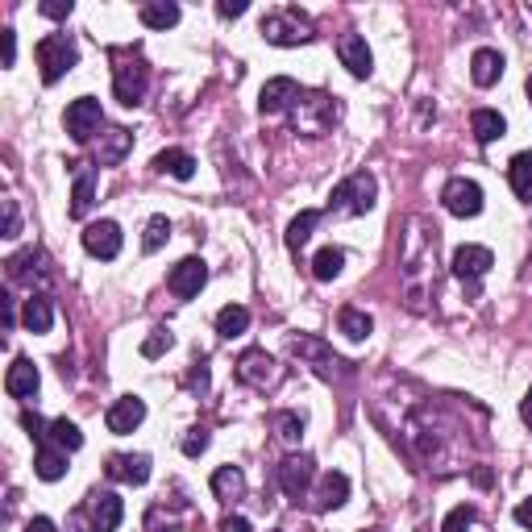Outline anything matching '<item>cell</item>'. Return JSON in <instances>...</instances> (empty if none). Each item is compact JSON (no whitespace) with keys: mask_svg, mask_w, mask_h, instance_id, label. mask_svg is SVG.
<instances>
[{"mask_svg":"<svg viewBox=\"0 0 532 532\" xmlns=\"http://www.w3.org/2000/svg\"><path fill=\"white\" fill-rule=\"evenodd\" d=\"M374 196H379L374 175L358 171V175H349V179H341V184L333 187V196H329V212H337V217H362V212L374 208Z\"/></svg>","mask_w":532,"mask_h":532,"instance_id":"obj_1","label":"cell"},{"mask_svg":"<svg viewBox=\"0 0 532 532\" xmlns=\"http://www.w3.org/2000/svg\"><path fill=\"white\" fill-rule=\"evenodd\" d=\"M33 55H38V67H42L46 84H59V79L79 63V46H76V38H67V33H46Z\"/></svg>","mask_w":532,"mask_h":532,"instance_id":"obj_2","label":"cell"},{"mask_svg":"<svg viewBox=\"0 0 532 532\" xmlns=\"http://www.w3.org/2000/svg\"><path fill=\"white\" fill-rule=\"evenodd\" d=\"M262 38L271 46H300V42H312V22H308L300 9H275L262 17Z\"/></svg>","mask_w":532,"mask_h":532,"instance_id":"obj_3","label":"cell"},{"mask_svg":"<svg viewBox=\"0 0 532 532\" xmlns=\"http://www.w3.org/2000/svg\"><path fill=\"white\" fill-rule=\"evenodd\" d=\"M67 133H71V141H79V146H87V141L100 133V125H104V113H100V100L96 96H79L67 104V117H63Z\"/></svg>","mask_w":532,"mask_h":532,"instance_id":"obj_4","label":"cell"},{"mask_svg":"<svg viewBox=\"0 0 532 532\" xmlns=\"http://www.w3.org/2000/svg\"><path fill=\"white\" fill-rule=\"evenodd\" d=\"M146 87H150V71H146V63L133 59V63H117V67H113V96H117L125 109L141 104Z\"/></svg>","mask_w":532,"mask_h":532,"instance_id":"obj_5","label":"cell"},{"mask_svg":"<svg viewBox=\"0 0 532 532\" xmlns=\"http://www.w3.org/2000/svg\"><path fill=\"white\" fill-rule=\"evenodd\" d=\"M287 349H292L295 358L316 362V370H320L325 379H333V374H346V366H349V362H341V358H337V354L325 346V341H320V337H308V333L287 337Z\"/></svg>","mask_w":532,"mask_h":532,"instance_id":"obj_6","label":"cell"},{"mask_svg":"<svg viewBox=\"0 0 532 532\" xmlns=\"http://www.w3.org/2000/svg\"><path fill=\"white\" fill-rule=\"evenodd\" d=\"M275 478H279V487L283 495H292V500H300L308 487H312V478H316V462L308 454H292V457H283L279 470H275Z\"/></svg>","mask_w":532,"mask_h":532,"instance_id":"obj_7","label":"cell"},{"mask_svg":"<svg viewBox=\"0 0 532 532\" xmlns=\"http://www.w3.org/2000/svg\"><path fill=\"white\" fill-rule=\"evenodd\" d=\"M304 100V87L295 84V79H287V76H279V79H271V84L262 87V96H258V109H262V117H279V113H287V109H295Z\"/></svg>","mask_w":532,"mask_h":532,"instance_id":"obj_8","label":"cell"},{"mask_svg":"<svg viewBox=\"0 0 532 532\" xmlns=\"http://www.w3.org/2000/svg\"><path fill=\"white\" fill-rule=\"evenodd\" d=\"M238 379L258 387V392H266V387L279 383V366H275V358L266 354V349H246L241 362H238Z\"/></svg>","mask_w":532,"mask_h":532,"instance_id":"obj_9","label":"cell"},{"mask_svg":"<svg viewBox=\"0 0 532 532\" xmlns=\"http://www.w3.org/2000/svg\"><path fill=\"white\" fill-rule=\"evenodd\" d=\"M441 200H446V208L454 217H478V212H482V187H478L474 179H462V175L449 179Z\"/></svg>","mask_w":532,"mask_h":532,"instance_id":"obj_10","label":"cell"},{"mask_svg":"<svg viewBox=\"0 0 532 532\" xmlns=\"http://www.w3.org/2000/svg\"><path fill=\"white\" fill-rule=\"evenodd\" d=\"M84 250L100 262H113L121 254V225L117 221H92L84 229Z\"/></svg>","mask_w":532,"mask_h":532,"instance_id":"obj_11","label":"cell"},{"mask_svg":"<svg viewBox=\"0 0 532 532\" xmlns=\"http://www.w3.org/2000/svg\"><path fill=\"white\" fill-rule=\"evenodd\" d=\"M337 55H341V67H346L354 79H366L370 71H374V55H370V46H366L362 33H341Z\"/></svg>","mask_w":532,"mask_h":532,"instance_id":"obj_12","label":"cell"},{"mask_svg":"<svg viewBox=\"0 0 532 532\" xmlns=\"http://www.w3.org/2000/svg\"><path fill=\"white\" fill-rule=\"evenodd\" d=\"M208 283V266L204 258H184L179 266H171V275H167V287H171L179 300H192V295H200V287Z\"/></svg>","mask_w":532,"mask_h":532,"instance_id":"obj_13","label":"cell"},{"mask_svg":"<svg viewBox=\"0 0 532 532\" xmlns=\"http://www.w3.org/2000/svg\"><path fill=\"white\" fill-rule=\"evenodd\" d=\"M38 387H42V374H38V366H33L30 358H13L9 374H5V392H9L13 400H33V395H38Z\"/></svg>","mask_w":532,"mask_h":532,"instance_id":"obj_14","label":"cell"},{"mask_svg":"<svg viewBox=\"0 0 532 532\" xmlns=\"http://www.w3.org/2000/svg\"><path fill=\"white\" fill-rule=\"evenodd\" d=\"M141 420H146V403H141L138 395H121V400L109 408V416H104L109 433H117V437L133 433V428H138Z\"/></svg>","mask_w":532,"mask_h":532,"instance_id":"obj_15","label":"cell"},{"mask_svg":"<svg viewBox=\"0 0 532 532\" xmlns=\"http://www.w3.org/2000/svg\"><path fill=\"white\" fill-rule=\"evenodd\" d=\"M87 511H92V532H117L121 516H125V503H121V495H113V491H96L92 503H87Z\"/></svg>","mask_w":532,"mask_h":532,"instance_id":"obj_16","label":"cell"},{"mask_svg":"<svg viewBox=\"0 0 532 532\" xmlns=\"http://www.w3.org/2000/svg\"><path fill=\"white\" fill-rule=\"evenodd\" d=\"M495 266V254L487 246H457L454 250V275L457 279H482Z\"/></svg>","mask_w":532,"mask_h":532,"instance_id":"obj_17","label":"cell"},{"mask_svg":"<svg viewBox=\"0 0 532 532\" xmlns=\"http://www.w3.org/2000/svg\"><path fill=\"white\" fill-rule=\"evenodd\" d=\"M104 474L117 478V482H133V487H141V482L150 478V457L146 454H113L109 466H104Z\"/></svg>","mask_w":532,"mask_h":532,"instance_id":"obj_18","label":"cell"},{"mask_svg":"<svg viewBox=\"0 0 532 532\" xmlns=\"http://www.w3.org/2000/svg\"><path fill=\"white\" fill-rule=\"evenodd\" d=\"M130 146H133V133L121 130V125H109V130L100 133V141H96V163L100 167H117L121 158L130 154Z\"/></svg>","mask_w":532,"mask_h":532,"instance_id":"obj_19","label":"cell"},{"mask_svg":"<svg viewBox=\"0 0 532 532\" xmlns=\"http://www.w3.org/2000/svg\"><path fill=\"white\" fill-rule=\"evenodd\" d=\"M503 76V55L500 50H491V46H478L474 55H470V79L478 87H495Z\"/></svg>","mask_w":532,"mask_h":532,"instance_id":"obj_20","label":"cell"},{"mask_svg":"<svg viewBox=\"0 0 532 532\" xmlns=\"http://www.w3.org/2000/svg\"><path fill=\"white\" fill-rule=\"evenodd\" d=\"M33 470H38V478H42V482H59V478L67 474V449H59L50 437H46V441H38Z\"/></svg>","mask_w":532,"mask_h":532,"instance_id":"obj_21","label":"cell"},{"mask_svg":"<svg viewBox=\"0 0 532 532\" xmlns=\"http://www.w3.org/2000/svg\"><path fill=\"white\" fill-rule=\"evenodd\" d=\"M346 500H349V478L341 474V470H329V474L320 478V487H316V511H333Z\"/></svg>","mask_w":532,"mask_h":532,"instance_id":"obj_22","label":"cell"},{"mask_svg":"<svg viewBox=\"0 0 532 532\" xmlns=\"http://www.w3.org/2000/svg\"><path fill=\"white\" fill-rule=\"evenodd\" d=\"M470 130H474V138L487 146V141H500L503 133H508V121H503V113L495 109H474L470 113Z\"/></svg>","mask_w":532,"mask_h":532,"instance_id":"obj_23","label":"cell"},{"mask_svg":"<svg viewBox=\"0 0 532 532\" xmlns=\"http://www.w3.org/2000/svg\"><path fill=\"white\" fill-rule=\"evenodd\" d=\"M22 325L30 329V333H50V325H55V304H50L46 295H30V300H25V312H22Z\"/></svg>","mask_w":532,"mask_h":532,"instance_id":"obj_24","label":"cell"},{"mask_svg":"<svg viewBox=\"0 0 532 532\" xmlns=\"http://www.w3.org/2000/svg\"><path fill=\"white\" fill-rule=\"evenodd\" d=\"M508 179H511V192H516L524 204H532V150H520L516 158H511Z\"/></svg>","mask_w":532,"mask_h":532,"instance_id":"obj_25","label":"cell"},{"mask_svg":"<svg viewBox=\"0 0 532 532\" xmlns=\"http://www.w3.org/2000/svg\"><path fill=\"white\" fill-rule=\"evenodd\" d=\"M154 171L171 175V179H192V175H196V158L187 150H163L154 158Z\"/></svg>","mask_w":532,"mask_h":532,"instance_id":"obj_26","label":"cell"},{"mask_svg":"<svg viewBox=\"0 0 532 532\" xmlns=\"http://www.w3.org/2000/svg\"><path fill=\"white\" fill-rule=\"evenodd\" d=\"M92 200H96V175L79 171L76 187H71V217H87V212H92Z\"/></svg>","mask_w":532,"mask_h":532,"instance_id":"obj_27","label":"cell"},{"mask_svg":"<svg viewBox=\"0 0 532 532\" xmlns=\"http://www.w3.org/2000/svg\"><path fill=\"white\" fill-rule=\"evenodd\" d=\"M175 22H179V5H171V0L141 5V25H146V30H171Z\"/></svg>","mask_w":532,"mask_h":532,"instance_id":"obj_28","label":"cell"},{"mask_svg":"<svg viewBox=\"0 0 532 532\" xmlns=\"http://www.w3.org/2000/svg\"><path fill=\"white\" fill-rule=\"evenodd\" d=\"M246 329H250V308L225 304V308L217 312V333H221V337H229V341H233V337H241Z\"/></svg>","mask_w":532,"mask_h":532,"instance_id":"obj_29","label":"cell"},{"mask_svg":"<svg viewBox=\"0 0 532 532\" xmlns=\"http://www.w3.org/2000/svg\"><path fill=\"white\" fill-rule=\"evenodd\" d=\"M241 491H246V474L238 466H221L212 474V495L217 500H241Z\"/></svg>","mask_w":532,"mask_h":532,"instance_id":"obj_30","label":"cell"},{"mask_svg":"<svg viewBox=\"0 0 532 532\" xmlns=\"http://www.w3.org/2000/svg\"><path fill=\"white\" fill-rule=\"evenodd\" d=\"M316 225H320V212H316V208H304V212L287 225V250H304Z\"/></svg>","mask_w":532,"mask_h":532,"instance_id":"obj_31","label":"cell"},{"mask_svg":"<svg viewBox=\"0 0 532 532\" xmlns=\"http://www.w3.org/2000/svg\"><path fill=\"white\" fill-rule=\"evenodd\" d=\"M337 329H341L349 341H362V337H370L374 320H370L362 308H341V312H337Z\"/></svg>","mask_w":532,"mask_h":532,"instance_id":"obj_32","label":"cell"},{"mask_svg":"<svg viewBox=\"0 0 532 532\" xmlns=\"http://www.w3.org/2000/svg\"><path fill=\"white\" fill-rule=\"evenodd\" d=\"M341 266H346V254L337 250V246H325V250H316V258H312V275H316L320 283L337 279V275H341Z\"/></svg>","mask_w":532,"mask_h":532,"instance_id":"obj_33","label":"cell"},{"mask_svg":"<svg viewBox=\"0 0 532 532\" xmlns=\"http://www.w3.org/2000/svg\"><path fill=\"white\" fill-rule=\"evenodd\" d=\"M50 441H55L59 449H67V454H76V449L84 446V433H79V424H76V420L59 416V420H50Z\"/></svg>","mask_w":532,"mask_h":532,"instance_id":"obj_34","label":"cell"},{"mask_svg":"<svg viewBox=\"0 0 532 532\" xmlns=\"http://www.w3.org/2000/svg\"><path fill=\"white\" fill-rule=\"evenodd\" d=\"M171 238V221L167 217H150L146 221V238H141V250L154 254V250H163V241Z\"/></svg>","mask_w":532,"mask_h":532,"instance_id":"obj_35","label":"cell"},{"mask_svg":"<svg viewBox=\"0 0 532 532\" xmlns=\"http://www.w3.org/2000/svg\"><path fill=\"white\" fill-rule=\"evenodd\" d=\"M275 428H279V437L287 441V446H295V441L304 437V416L300 412H279L275 416Z\"/></svg>","mask_w":532,"mask_h":532,"instance_id":"obj_36","label":"cell"},{"mask_svg":"<svg viewBox=\"0 0 532 532\" xmlns=\"http://www.w3.org/2000/svg\"><path fill=\"white\" fill-rule=\"evenodd\" d=\"M478 511L470 508V503H462V508H454L446 516V524H441V532H470V524H474Z\"/></svg>","mask_w":532,"mask_h":532,"instance_id":"obj_37","label":"cell"},{"mask_svg":"<svg viewBox=\"0 0 532 532\" xmlns=\"http://www.w3.org/2000/svg\"><path fill=\"white\" fill-rule=\"evenodd\" d=\"M171 346H175V337L167 333V329H154V333L141 341V354H146V358H158V354H167Z\"/></svg>","mask_w":532,"mask_h":532,"instance_id":"obj_38","label":"cell"},{"mask_svg":"<svg viewBox=\"0 0 532 532\" xmlns=\"http://www.w3.org/2000/svg\"><path fill=\"white\" fill-rule=\"evenodd\" d=\"M38 258H42L38 250H22V254H13V258H9V275H13V279H25V275H30V266H33Z\"/></svg>","mask_w":532,"mask_h":532,"instance_id":"obj_39","label":"cell"},{"mask_svg":"<svg viewBox=\"0 0 532 532\" xmlns=\"http://www.w3.org/2000/svg\"><path fill=\"white\" fill-rule=\"evenodd\" d=\"M22 428L33 437V441H46V437H50V424H46L38 412H22Z\"/></svg>","mask_w":532,"mask_h":532,"instance_id":"obj_40","label":"cell"},{"mask_svg":"<svg viewBox=\"0 0 532 532\" xmlns=\"http://www.w3.org/2000/svg\"><path fill=\"white\" fill-rule=\"evenodd\" d=\"M5 238H17L22 233V212H17V200H5Z\"/></svg>","mask_w":532,"mask_h":532,"instance_id":"obj_41","label":"cell"},{"mask_svg":"<svg viewBox=\"0 0 532 532\" xmlns=\"http://www.w3.org/2000/svg\"><path fill=\"white\" fill-rule=\"evenodd\" d=\"M204 449H208V433H204V428H192V433L184 437V454L187 457H200Z\"/></svg>","mask_w":532,"mask_h":532,"instance_id":"obj_42","label":"cell"},{"mask_svg":"<svg viewBox=\"0 0 532 532\" xmlns=\"http://www.w3.org/2000/svg\"><path fill=\"white\" fill-rule=\"evenodd\" d=\"M71 9H76L71 0H46V5H42V17H50V22H63V17H71Z\"/></svg>","mask_w":532,"mask_h":532,"instance_id":"obj_43","label":"cell"},{"mask_svg":"<svg viewBox=\"0 0 532 532\" xmlns=\"http://www.w3.org/2000/svg\"><path fill=\"white\" fill-rule=\"evenodd\" d=\"M0 46H5V67H13V59H17V33L0 30Z\"/></svg>","mask_w":532,"mask_h":532,"instance_id":"obj_44","label":"cell"},{"mask_svg":"<svg viewBox=\"0 0 532 532\" xmlns=\"http://www.w3.org/2000/svg\"><path fill=\"white\" fill-rule=\"evenodd\" d=\"M221 532H254V524L246 520V516H225V520H221Z\"/></svg>","mask_w":532,"mask_h":532,"instance_id":"obj_45","label":"cell"},{"mask_svg":"<svg viewBox=\"0 0 532 532\" xmlns=\"http://www.w3.org/2000/svg\"><path fill=\"white\" fill-rule=\"evenodd\" d=\"M246 9H250L246 0H221V5H217V13H221V17H241Z\"/></svg>","mask_w":532,"mask_h":532,"instance_id":"obj_46","label":"cell"},{"mask_svg":"<svg viewBox=\"0 0 532 532\" xmlns=\"http://www.w3.org/2000/svg\"><path fill=\"white\" fill-rule=\"evenodd\" d=\"M511 516H516V524H520V528H532V500L516 503V511H511Z\"/></svg>","mask_w":532,"mask_h":532,"instance_id":"obj_47","label":"cell"},{"mask_svg":"<svg viewBox=\"0 0 532 532\" xmlns=\"http://www.w3.org/2000/svg\"><path fill=\"white\" fill-rule=\"evenodd\" d=\"M187 383H192V387H200V392H204V387H208V362H196V370L187 374Z\"/></svg>","mask_w":532,"mask_h":532,"instance_id":"obj_48","label":"cell"},{"mask_svg":"<svg viewBox=\"0 0 532 532\" xmlns=\"http://www.w3.org/2000/svg\"><path fill=\"white\" fill-rule=\"evenodd\" d=\"M25 532H59V528H55V520H46V516H33Z\"/></svg>","mask_w":532,"mask_h":532,"instance_id":"obj_49","label":"cell"},{"mask_svg":"<svg viewBox=\"0 0 532 532\" xmlns=\"http://www.w3.org/2000/svg\"><path fill=\"white\" fill-rule=\"evenodd\" d=\"M13 325H17V312H13V300L5 295V329H13Z\"/></svg>","mask_w":532,"mask_h":532,"instance_id":"obj_50","label":"cell"},{"mask_svg":"<svg viewBox=\"0 0 532 532\" xmlns=\"http://www.w3.org/2000/svg\"><path fill=\"white\" fill-rule=\"evenodd\" d=\"M520 416H524V424H532V387H528V395H524V403H520Z\"/></svg>","mask_w":532,"mask_h":532,"instance_id":"obj_51","label":"cell"},{"mask_svg":"<svg viewBox=\"0 0 532 532\" xmlns=\"http://www.w3.org/2000/svg\"><path fill=\"white\" fill-rule=\"evenodd\" d=\"M474 482L478 487H491V470H474Z\"/></svg>","mask_w":532,"mask_h":532,"instance_id":"obj_52","label":"cell"},{"mask_svg":"<svg viewBox=\"0 0 532 532\" xmlns=\"http://www.w3.org/2000/svg\"><path fill=\"white\" fill-rule=\"evenodd\" d=\"M528 104H532V76H528Z\"/></svg>","mask_w":532,"mask_h":532,"instance_id":"obj_53","label":"cell"}]
</instances>
